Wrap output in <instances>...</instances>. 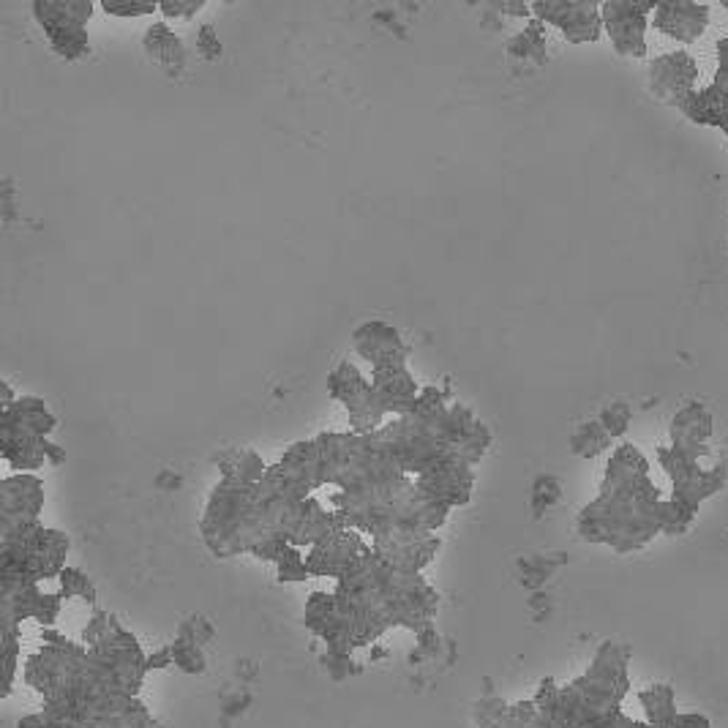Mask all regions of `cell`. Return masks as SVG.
<instances>
[{"mask_svg": "<svg viewBox=\"0 0 728 728\" xmlns=\"http://www.w3.org/2000/svg\"><path fill=\"white\" fill-rule=\"evenodd\" d=\"M55 429L50 409L36 396H22L3 407V456L11 467L33 469L47 459V434Z\"/></svg>", "mask_w": 728, "mask_h": 728, "instance_id": "6da1fadb", "label": "cell"}, {"mask_svg": "<svg viewBox=\"0 0 728 728\" xmlns=\"http://www.w3.org/2000/svg\"><path fill=\"white\" fill-rule=\"evenodd\" d=\"M33 14H36V20L50 39L52 50L58 55H63L66 60H77L85 52H90L85 22L93 14V3H85V0H69V3L36 0Z\"/></svg>", "mask_w": 728, "mask_h": 728, "instance_id": "7a4b0ae2", "label": "cell"}, {"mask_svg": "<svg viewBox=\"0 0 728 728\" xmlns=\"http://www.w3.org/2000/svg\"><path fill=\"white\" fill-rule=\"evenodd\" d=\"M658 459L674 480V499L688 502L693 508H699L704 499L712 497L726 483V464H718L715 469H701L699 459L674 448H658Z\"/></svg>", "mask_w": 728, "mask_h": 728, "instance_id": "3957f363", "label": "cell"}, {"mask_svg": "<svg viewBox=\"0 0 728 728\" xmlns=\"http://www.w3.org/2000/svg\"><path fill=\"white\" fill-rule=\"evenodd\" d=\"M696 80H699L696 60L685 50L666 52L652 60V66H649L652 96L666 104H674L677 110H682V104L696 93Z\"/></svg>", "mask_w": 728, "mask_h": 728, "instance_id": "277c9868", "label": "cell"}, {"mask_svg": "<svg viewBox=\"0 0 728 728\" xmlns=\"http://www.w3.org/2000/svg\"><path fill=\"white\" fill-rule=\"evenodd\" d=\"M658 9V3H606L600 6V17H603V28L609 30L614 50L628 58H644L647 55V14Z\"/></svg>", "mask_w": 728, "mask_h": 728, "instance_id": "5b68a950", "label": "cell"}, {"mask_svg": "<svg viewBox=\"0 0 728 728\" xmlns=\"http://www.w3.org/2000/svg\"><path fill=\"white\" fill-rule=\"evenodd\" d=\"M41 505H44V489H41V480L36 475L22 472V475H11V478L3 480V499H0L3 540L39 524L36 516H39Z\"/></svg>", "mask_w": 728, "mask_h": 728, "instance_id": "8992f818", "label": "cell"}, {"mask_svg": "<svg viewBox=\"0 0 728 728\" xmlns=\"http://www.w3.org/2000/svg\"><path fill=\"white\" fill-rule=\"evenodd\" d=\"M532 11L540 22L557 25L573 44L598 41L603 28V17L595 3H532Z\"/></svg>", "mask_w": 728, "mask_h": 728, "instance_id": "52a82bcc", "label": "cell"}, {"mask_svg": "<svg viewBox=\"0 0 728 728\" xmlns=\"http://www.w3.org/2000/svg\"><path fill=\"white\" fill-rule=\"evenodd\" d=\"M355 347L363 358L374 363V371L379 369H399L407 360V347L401 341L399 330L390 328L385 322H366L355 330Z\"/></svg>", "mask_w": 728, "mask_h": 728, "instance_id": "ba28073f", "label": "cell"}, {"mask_svg": "<svg viewBox=\"0 0 728 728\" xmlns=\"http://www.w3.org/2000/svg\"><path fill=\"white\" fill-rule=\"evenodd\" d=\"M709 437H712V415L699 401L685 404L671 420V448L679 450V453L701 459V453L707 450Z\"/></svg>", "mask_w": 728, "mask_h": 728, "instance_id": "9c48e42d", "label": "cell"}, {"mask_svg": "<svg viewBox=\"0 0 728 728\" xmlns=\"http://www.w3.org/2000/svg\"><path fill=\"white\" fill-rule=\"evenodd\" d=\"M709 9L701 3H660L652 17V25L671 39L690 44L707 30Z\"/></svg>", "mask_w": 728, "mask_h": 728, "instance_id": "30bf717a", "label": "cell"}, {"mask_svg": "<svg viewBox=\"0 0 728 728\" xmlns=\"http://www.w3.org/2000/svg\"><path fill=\"white\" fill-rule=\"evenodd\" d=\"M142 50L150 58V63L161 69L167 77L178 80L186 71V47L178 33L167 22H153L145 36H142Z\"/></svg>", "mask_w": 728, "mask_h": 728, "instance_id": "8fae6325", "label": "cell"}, {"mask_svg": "<svg viewBox=\"0 0 728 728\" xmlns=\"http://www.w3.org/2000/svg\"><path fill=\"white\" fill-rule=\"evenodd\" d=\"M682 112L688 115L690 120H696L701 126H718L728 134V93L720 88H707V90H696L685 104H682Z\"/></svg>", "mask_w": 728, "mask_h": 728, "instance_id": "7c38bea8", "label": "cell"}, {"mask_svg": "<svg viewBox=\"0 0 728 728\" xmlns=\"http://www.w3.org/2000/svg\"><path fill=\"white\" fill-rule=\"evenodd\" d=\"M546 22L538 17L529 20L524 28L508 41V55L519 60H532V63H543L546 60Z\"/></svg>", "mask_w": 728, "mask_h": 728, "instance_id": "4fadbf2b", "label": "cell"}, {"mask_svg": "<svg viewBox=\"0 0 728 728\" xmlns=\"http://www.w3.org/2000/svg\"><path fill=\"white\" fill-rule=\"evenodd\" d=\"M609 431L603 429V423L600 420H587V423H581L579 429L573 431V437H570V450L581 456V459H592V456H598L603 450L609 448Z\"/></svg>", "mask_w": 728, "mask_h": 728, "instance_id": "5bb4252c", "label": "cell"}, {"mask_svg": "<svg viewBox=\"0 0 728 728\" xmlns=\"http://www.w3.org/2000/svg\"><path fill=\"white\" fill-rule=\"evenodd\" d=\"M696 513H699V508H693L688 502H679V499L663 502L660 505V529L669 532V535H682V532H688Z\"/></svg>", "mask_w": 728, "mask_h": 728, "instance_id": "9a60e30c", "label": "cell"}, {"mask_svg": "<svg viewBox=\"0 0 728 728\" xmlns=\"http://www.w3.org/2000/svg\"><path fill=\"white\" fill-rule=\"evenodd\" d=\"M598 420L603 423V429L609 431V437H622L630 426V407L625 401H614L600 412Z\"/></svg>", "mask_w": 728, "mask_h": 728, "instance_id": "2e32d148", "label": "cell"}, {"mask_svg": "<svg viewBox=\"0 0 728 728\" xmlns=\"http://www.w3.org/2000/svg\"><path fill=\"white\" fill-rule=\"evenodd\" d=\"M60 584H63V598H74V595H82L85 600H96V592H93V584L90 579L82 573V570L74 568H63L60 573Z\"/></svg>", "mask_w": 728, "mask_h": 728, "instance_id": "e0dca14e", "label": "cell"}, {"mask_svg": "<svg viewBox=\"0 0 728 728\" xmlns=\"http://www.w3.org/2000/svg\"><path fill=\"white\" fill-rule=\"evenodd\" d=\"M559 499V486L557 480L549 478V475H540L532 486V505H535V513H543V508H549Z\"/></svg>", "mask_w": 728, "mask_h": 728, "instance_id": "ac0fdd59", "label": "cell"}, {"mask_svg": "<svg viewBox=\"0 0 728 728\" xmlns=\"http://www.w3.org/2000/svg\"><path fill=\"white\" fill-rule=\"evenodd\" d=\"M104 11H107V14H115V17H142V14L159 11V3H140V0L120 3V0H107V3H104Z\"/></svg>", "mask_w": 728, "mask_h": 728, "instance_id": "d6986e66", "label": "cell"}, {"mask_svg": "<svg viewBox=\"0 0 728 728\" xmlns=\"http://www.w3.org/2000/svg\"><path fill=\"white\" fill-rule=\"evenodd\" d=\"M197 50L205 60H216L221 55V41H219V33L216 28L205 22L200 30H197Z\"/></svg>", "mask_w": 728, "mask_h": 728, "instance_id": "ffe728a7", "label": "cell"}, {"mask_svg": "<svg viewBox=\"0 0 728 728\" xmlns=\"http://www.w3.org/2000/svg\"><path fill=\"white\" fill-rule=\"evenodd\" d=\"M202 6H205L202 0H191V3H183V0H175V3H159V9L164 11V14H167L170 20H172V17H175V20H178V17L189 20V17H194V14H197Z\"/></svg>", "mask_w": 728, "mask_h": 728, "instance_id": "44dd1931", "label": "cell"}, {"mask_svg": "<svg viewBox=\"0 0 728 728\" xmlns=\"http://www.w3.org/2000/svg\"><path fill=\"white\" fill-rule=\"evenodd\" d=\"M715 88L728 93V39L718 41V71H715Z\"/></svg>", "mask_w": 728, "mask_h": 728, "instance_id": "7402d4cb", "label": "cell"}, {"mask_svg": "<svg viewBox=\"0 0 728 728\" xmlns=\"http://www.w3.org/2000/svg\"><path fill=\"white\" fill-rule=\"evenodd\" d=\"M494 9L499 14H516V17H529L532 14V6H524V3H497Z\"/></svg>", "mask_w": 728, "mask_h": 728, "instance_id": "603a6c76", "label": "cell"}, {"mask_svg": "<svg viewBox=\"0 0 728 728\" xmlns=\"http://www.w3.org/2000/svg\"><path fill=\"white\" fill-rule=\"evenodd\" d=\"M47 459H50L52 464H60V461L66 459V450L58 448V445H52L50 442V445H47Z\"/></svg>", "mask_w": 728, "mask_h": 728, "instance_id": "cb8c5ba5", "label": "cell"}, {"mask_svg": "<svg viewBox=\"0 0 728 728\" xmlns=\"http://www.w3.org/2000/svg\"><path fill=\"white\" fill-rule=\"evenodd\" d=\"M723 9H728V0H723Z\"/></svg>", "mask_w": 728, "mask_h": 728, "instance_id": "d4e9b609", "label": "cell"}]
</instances>
